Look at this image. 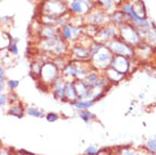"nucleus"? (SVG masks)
Returning a JSON list of instances; mask_svg holds the SVG:
<instances>
[{"label":"nucleus","instance_id":"obj_1","mask_svg":"<svg viewBox=\"0 0 156 155\" xmlns=\"http://www.w3.org/2000/svg\"><path fill=\"white\" fill-rule=\"evenodd\" d=\"M118 30H119V35H120L121 40L129 45H131V47L137 45L140 42V35L138 34V32L133 26V24H129L128 22L119 24Z\"/></svg>","mask_w":156,"mask_h":155},{"label":"nucleus","instance_id":"obj_2","mask_svg":"<svg viewBox=\"0 0 156 155\" xmlns=\"http://www.w3.org/2000/svg\"><path fill=\"white\" fill-rule=\"evenodd\" d=\"M105 48H108L112 53L119 54V56H125V57H131L135 54V51L131 48V45L127 44L126 42H123L121 39H114L106 41L105 42Z\"/></svg>","mask_w":156,"mask_h":155},{"label":"nucleus","instance_id":"obj_3","mask_svg":"<svg viewBox=\"0 0 156 155\" xmlns=\"http://www.w3.org/2000/svg\"><path fill=\"white\" fill-rule=\"evenodd\" d=\"M43 12L47 16L52 17H61L67 12V6L62 0H49L43 6Z\"/></svg>","mask_w":156,"mask_h":155},{"label":"nucleus","instance_id":"obj_4","mask_svg":"<svg viewBox=\"0 0 156 155\" xmlns=\"http://www.w3.org/2000/svg\"><path fill=\"white\" fill-rule=\"evenodd\" d=\"M112 57H113L112 52H111L108 48H105L103 45V47L101 48V50L98 51L95 56H93L92 58L94 59V62H95L96 65H98L101 68H106V67L110 66L111 60H112Z\"/></svg>","mask_w":156,"mask_h":155},{"label":"nucleus","instance_id":"obj_5","mask_svg":"<svg viewBox=\"0 0 156 155\" xmlns=\"http://www.w3.org/2000/svg\"><path fill=\"white\" fill-rule=\"evenodd\" d=\"M93 8L90 0H71L69 4V9L76 15H84Z\"/></svg>","mask_w":156,"mask_h":155},{"label":"nucleus","instance_id":"obj_6","mask_svg":"<svg viewBox=\"0 0 156 155\" xmlns=\"http://www.w3.org/2000/svg\"><path fill=\"white\" fill-rule=\"evenodd\" d=\"M61 38L63 40H68V41H70V40H76L78 39L82 33L84 32V28L80 26H74V25H69V24H66V25H63L61 27Z\"/></svg>","mask_w":156,"mask_h":155},{"label":"nucleus","instance_id":"obj_7","mask_svg":"<svg viewBox=\"0 0 156 155\" xmlns=\"http://www.w3.org/2000/svg\"><path fill=\"white\" fill-rule=\"evenodd\" d=\"M111 68H113L114 70H117L118 73L125 75L127 71H128L129 68V60L127 57L125 56H119V54H115L112 57V60H111V63H110Z\"/></svg>","mask_w":156,"mask_h":155},{"label":"nucleus","instance_id":"obj_8","mask_svg":"<svg viewBox=\"0 0 156 155\" xmlns=\"http://www.w3.org/2000/svg\"><path fill=\"white\" fill-rule=\"evenodd\" d=\"M118 35V28L114 25H106L104 27H101L98 28L95 36H98V39L100 40H105L106 41H110V40L117 38Z\"/></svg>","mask_w":156,"mask_h":155},{"label":"nucleus","instance_id":"obj_9","mask_svg":"<svg viewBox=\"0 0 156 155\" xmlns=\"http://www.w3.org/2000/svg\"><path fill=\"white\" fill-rule=\"evenodd\" d=\"M57 70L58 69L55 63H45L41 67L40 74L42 75L43 79H45L47 81H52L57 77Z\"/></svg>","mask_w":156,"mask_h":155},{"label":"nucleus","instance_id":"obj_10","mask_svg":"<svg viewBox=\"0 0 156 155\" xmlns=\"http://www.w3.org/2000/svg\"><path fill=\"white\" fill-rule=\"evenodd\" d=\"M40 36L42 39H51L58 35V28L55 25H44L40 28Z\"/></svg>","mask_w":156,"mask_h":155},{"label":"nucleus","instance_id":"obj_11","mask_svg":"<svg viewBox=\"0 0 156 155\" xmlns=\"http://www.w3.org/2000/svg\"><path fill=\"white\" fill-rule=\"evenodd\" d=\"M87 22L93 25H100V24L104 23L105 22V15L102 10H95V12L90 13V15L87 16Z\"/></svg>","mask_w":156,"mask_h":155},{"label":"nucleus","instance_id":"obj_12","mask_svg":"<svg viewBox=\"0 0 156 155\" xmlns=\"http://www.w3.org/2000/svg\"><path fill=\"white\" fill-rule=\"evenodd\" d=\"M133 10L136 16L140 18H146V8L141 0H137L135 4H133Z\"/></svg>","mask_w":156,"mask_h":155},{"label":"nucleus","instance_id":"obj_13","mask_svg":"<svg viewBox=\"0 0 156 155\" xmlns=\"http://www.w3.org/2000/svg\"><path fill=\"white\" fill-rule=\"evenodd\" d=\"M63 91H65V97H67L68 100H77V94H76V91H75V87L73 84L70 83H67L63 85Z\"/></svg>","mask_w":156,"mask_h":155},{"label":"nucleus","instance_id":"obj_14","mask_svg":"<svg viewBox=\"0 0 156 155\" xmlns=\"http://www.w3.org/2000/svg\"><path fill=\"white\" fill-rule=\"evenodd\" d=\"M111 18H112V22L115 24H122V23H126V22H128V17L123 14V13L121 12V10H117V12L113 13V15L111 16Z\"/></svg>","mask_w":156,"mask_h":155},{"label":"nucleus","instance_id":"obj_15","mask_svg":"<svg viewBox=\"0 0 156 155\" xmlns=\"http://www.w3.org/2000/svg\"><path fill=\"white\" fill-rule=\"evenodd\" d=\"M73 52H74V54H76L77 57H80V58H86V57L90 56L88 49H86V48H84V47H80V45L74 48V49H73Z\"/></svg>","mask_w":156,"mask_h":155},{"label":"nucleus","instance_id":"obj_16","mask_svg":"<svg viewBox=\"0 0 156 155\" xmlns=\"http://www.w3.org/2000/svg\"><path fill=\"white\" fill-rule=\"evenodd\" d=\"M78 116L80 117L85 122H88V121L92 120V118H93V114H92L88 110H86V109H79Z\"/></svg>","mask_w":156,"mask_h":155},{"label":"nucleus","instance_id":"obj_17","mask_svg":"<svg viewBox=\"0 0 156 155\" xmlns=\"http://www.w3.org/2000/svg\"><path fill=\"white\" fill-rule=\"evenodd\" d=\"M63 75L67 76V77H73V76H76V66L73 65V63H69L67 65L65 70H63Z\"/></svg>","mask_w":156,"mask_h":155},{"label":"nucleus","instance_id":"obj_18","mask_svg":"<svg viewBox=\"0 0 156 155\" xmlns=\"http://www.w3.org/2000/svg\"><path fill=\"white\" fill-rule=\"evenodd\" d=\"M94 104L93 101H84V100H76L75 106L77 109H88Z\"/></svg>","mask_w":156,"mask_h":155},{"label":"nucleus","instance_id":"obj_19","mask_svg":"<svg viewBox=\"0 0 156 155\" xmlns=\"http://www.w3.org/2000/svg\"><path fill=\"white\" fill-rule=\"evenodd\" d=\"M103 47L101 43H93L92 45H90V49H88V52H90V56L93 57L95 54L98 53V51L101 50V48Z\"/></svg>","mask_w":156,"mask_h":155},{"label":"nucleus","instance_id":"obj_20","mask_svg":"<svg viewBox=\"0 0 156 155\" xmlns=\"http://www.w3.org/2000/svg\"><path fill=\"white\" fill-rule=\"evenodd\" d=\"M96 1H98V4L101 5L104 9H106V10L111 9L112 6H113V2H114V0H96Z\"/></svg>","mask_w":156,"mask_h":155},{"label":"nucleus","instance_id":"obj_21","mask_svg":"<svg viewBox=\"0 0 156 155\" xmlns=\"http://www.w3.org/2000/svg\"><path fill=\"white\" fill-rule=\"evenodd\" d=\"M27 113L32 117H35V118H40V117L43 116L42 111H40L39 109H35V108H28Z\"/></svg>","mask_w":156,"mask_h":155},{"label":"nucleus","instance_id":"obj_22","mask_svg":"<svg viewBox=\"0 0 156 155\" xmlns=\"http://www.w3.org/2000/svg\"><path fill=\"white\" fill-rule=\"evenodd\" d=\"M9 113H10V114H12V116L18 117V118H22V117H23V109L15 106V108H12V110L9 111Z\"/></svg>","mask_w":156,"mask_h":155},{"label":"nucleus","instance_id":"obj_23","mask_svg":"<svg viewBox=\"0 0 156 155\" xmlns=\"http://www.w3.org/2000/svg\"><path fill=\"white\" fill-rule=\"evenodd\" d=\"M8 50L10 51L12 54L18 53V48H17V44H16V43H9V45H8Z\"/></svg>","mask_w":156,"mask_h":155},{"label":"nucleus","instance_id":"obj_24","mask_svg":"<svg viewBox=\"0 0 156 155\" xmlns=\"http://www.w3.org/2000/svg\"><path fill=\"white\" fill-rule=\"evenodd\" d=\"M7 84H8V87H9L10 89H15L17 86L20 85V81H14V79H10V81H7Z\"/></svg>","mask_w":156,"mask_h":155},{"label":"nucleus","instance_id":"obj_25","mask_svg":"<svg viewBox=\"0 0 156 155\" xmlns=\"http://www.w3.org/2000/svg\"><path fill=\"white\" fill-rule=\"evenodd\" d=\"M58 119V116L55 114V113H48L47 114V120L49 121V122H53V121H55Z\"/></svg>","mask_w":156,"mask_h":155},{"label":"nucleus","instance_id":"obj_26","mask_svg":"<svg viewBox=\"0 0 156 155\" xmlns=\"http://www.w3.org/2000/svg\"><path fill=\"white\" fill-rule=\"evenodd\" d=\"M86 78H87L88 81H94L95 79H98V74H95V73H90V74L86 75Z\"/></svg>","mask_w":156,"mask_h":155},{"label":"nucleus","instance_id":"obj_27","mask_svg":"<svg viewBox=\"0 0 156 155\" xmlns=\"http://www.w3.org/2000/svg\"><path fill=\"white\" fill-rule=\"evenodd\" d=\"M98 153V150L94 147V146H90V147L87 148V151L85 152L86 155H95Z\"/></svg>","mask_w":156,"mask_h":155},{"label":"nucleus","instance_id":"obj_28","mask_svg":"<svg viewBox=\"0 0 156 155\" xmlns=\"http://www.w3.org/2000/svg\"><path fill=\"white\" fill-rule=\"evenodd\" d=\"M147 145H148V148L151 150V151H152V152H155V140L153 139V138H149Z\"/></svg>","mask_w":156,"mask_h":155},{"label":"nucleus","instance_id":"obj_29","mask_svg":"<svg viewBox=\"0 0 156 155\" xmlns=\"http://www.w3.org/2000/svg\"><path fill=\"white\" fill-rule=\"evenodd\" d=\"M6 102H7V96H6V95H4V94L0 93V105L6 104Z\"/></svg>","mask_w":156,"mask_h":155},{"label":"nucleus","instance_id":"obj_30","mask_svg":"<svg viewBox=\"0 0 156 155\" xmlns=\"http://www.w3.org/2000/svg\"><path fill=\"white\" fill-rule=\"evenodd\" d=\"M4 83H5V77H4V76H0V92L2 91V87H4Z\"/></svg>","mask_w":156,"mask_h":155},{"label":"nucleus","instance_id":"obj_31","mask_svg":"<svg viewBox=\"0 0 156 155\" xmlns=\"http://www.w3.org/2000/svg\"><path fill=\"white\" fill-rule=\"evenodd\" d=\"M0 76H4V68L0 67Z\"/></svg>","mask_w":156,"mask_h":155},{"label":"nucleus","instance_id":"obj_32","mask_svg":"<svg viewBox=\"0 0 156 155\" xmlns=\"http://www.w3.org/2000/svg\"><path fill=\"white\" fill-rule=\"evenodd\" d=\"M131 155H139V154H131Z\"/></svg>","mask_w":156,"mask_h":155}]
</instances>
